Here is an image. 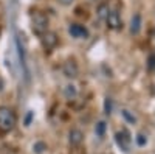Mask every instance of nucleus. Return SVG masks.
<instances>
[{"label": "nucleus", "mask_w": 155, "mask_h": 154, "mask_svg": "<svg viewBox=\"0 0 155 154\" xmlns=\"http://www.w3.org/2000/svg\"><path fill=\"white\" fill-rule=\"evenodd\" d=\"M84 140V134L79 131V129H71L68 132V142L71 146H79Z\"/></svg>", "instance_id": "8"}, {"label": "nucleus", "mask_w": 155, "mask_h": 154, "mask_svg": "<svg viewBox=\"0 0 155 154\" xmlns=\"http://www.w3.org/2000/svg\"><path fill=\"white\" fill-rule=\"evenodd\" d=\"M62 72L67 78H76L78 73H79V67L74 59H68L67 62H64V67H62Z\"/></svg>", "instance_id": "5"}, {"label": "nucleus", "mask_w": 155, "mask_h": 154, "mask_svg": "<svg viewBox=\"0 0 155 154\" xmlns=\"http://www.w3.org/2000/svg\"><path fill=\"white\" fill-rule=\"evenodd\" d=\"M68 33L73 37H76V39H85V37H88V30L84 25H79V23H71L68 28Z\"/></svg>", "instance_id": "7"}, {"label": "nucleus", "mask_w": 155, "mask_h": 154, "mask_svg": "<svg viewBox=\"0 0 155 154\" xmlns=\"http://www.w3.org/2000/svg\"><path fill=\"white\" fill-rule=\"evenodd\" d=\"M64 95H65V98H68V100L76 98V95H78V89H76V86H74V84H67L65 89H64Z\"/></svg>", "instance_id": "10"}, {"label": "nucleus", "mask_w": 155, "mask_h": 154, "mask_svg": "<svg viewBox=\"0 0 155 154\" xmlns=\"http://www.w3.org/2000/svg\"><path fill=\"white\" fill-rule=\"evenodd\" d=\"M147 69H149L150 72L155 70V55H150V56H149V59H147Z\"/></svg>", "instance_id": "17"}, {"label": "nucleus", "mask_w": 155, "mask_h": 154, "mask_svg": "<svg viewBox=\"0 0 155 154\" xmlns=\"http://www.w3.org/2000/svg\"><path fill=\"white\" fill-rule=\"evenodd\" d=\"M58 2H59L61 5H65V6H68V5H71V3H73V0H58Z\"/></svg>", "instance_id": "19"}, {"label": "nucleus", "mask_w": 155, "mask_h": 154, "mask_svg": "<svg viewBox=\"0 0 155 154\" xmlns=\"http://www.w3.org/2000/svg\"><path fill=\"white\" fill-rule=\"evenodd\" d=\"M33 115H34V114L30 111V112H28V115H27V118H25V126H30V123H31V118H33Z\"/></svg>", "instance_id": "18"}, {"label": "nucleus", "mask_w": 155, "mask_h": 154, "mask_svg": "<svg viewBox=\"0 0 155 154\" xmlns=\"http://www.w3.org/2000/svg\"><path fill=\"white\" fill-rule=\"evenodd\" d=\"M42 45L45 50H53L58 45V36L53 31H45L42 34Z\"/></svg>", "instance_id": "6"}, {"label": "nucleus", "mask_w": 155, "mask_h": 154, "mask_svg": "<svg viewBox=\"0 0 155 154\" xmlns=\"http://www.w3.org/2000/svg\"><path fill=\"white\" fill-rule=\"evenodd\" d=\"M47 27H48V19L42 14V12H34L31 16V28L36 34H44L47 31Z\"/></svg>", "instance_id": "2"}, {"label": "nucleus", "mask_w": 155, "mask_h": 154, "mask_svg": "<svg viewBox=\"0 0 155 154\" xmlns=\"http://www.w3.org/2000/svg\"><path fill=\"white\" fill-rule=\"evenodd\" d=\"M135 142H137L138 146H146V145H147V135L143 134V132H140V134L135 137Z\"/></svg>", "instance_id": "15"}, {"label": "nucleus", "mask_w": 155, "mask_h": 154, "mask_svg": "<svg viewBox=\"0 0 155 154\" xmlns=\"http://www.w3.org/2000/svg\"><path fill=\"white\" fill-rule=\"evenodd\" d=\"M121 115L124 117V120L127 121V123H130V125H135L137 123V117L130 112V111H127V109H123L121 111Z\"/></svg>", "instance_id": "12"}, {"label": "nucleus", "mask_w": 155, "mask_h": 154, "mask_svg": "<svg viewBox=\"0 0 155 154\" xmlns=\"http://www.w3.org/2000/svg\"><path fill=\"white\" fill-rule=\"evenodd\" d=\"M115 142L116 145H118L124 152H129L130 151V142H132V139H130V134H129L126 129H121L115 134Z\"/></svg>", "instance_id": "3"}, {"label": "nucleus", "mask_w": 155, "mask_h": 154, "mask_svg": "<svg viewBox=\"0 0 155 154\" xmlns=\"http://www.w3.org/2000/svg\"><path fill=\"white\" fill-rule=\"evenodd\" d=\"M106 22H107V27L110 30H120L123 27V19L120 16L118 11H109V14L106 16Z\"/></svg>", "instance_id": "4"}, {"label": "nucleus", "mask_w": 155, "mask_h": 154, "mask_svg": "<svg viewBox=\"0 0 155 154\" xmlns=\"http://www.w3.org/2000/svg\"><path fill=\"white\" fill-rule=\"evenodd\" d=\"M45 149H47V143H45V142H36V143L33 145V151H34L36 154H44Z\"/></svg>", "instance_id": "13"}, {"label": "nucleus", "mask_w": 155, "mask_h": 154, "mask_svg": "<svg viewBox=\"0 0 155 154\" xmlns=\"http://www.w3.org/2000/svg\"><path fill=\"white\" fill-rule=\"evenodd\" d=\"M112 108H113L112 100H110V98H106V101H104V111H106V114H107V115H110V114H112Z\"/></svg>", "instance_id": "16"}, {"label": "nucleus", "mask_w": 155, "mask_h": 154, "mask_svg": "<svg viewBox=\"0 0 155 154\" xmlns=\"http://www.w3.org/2000/svg\"><path fill=\"white\" fill-rule=\"evenodd\" d=\"M17 123L16 114L8 106H0V131L2 132H9L14 129Z\"/></svg>", "instance_id": "1"}, {"label": "nucleus", "mask_w": 155, "mask_h": 154, "mask_svg": "<svg viewBox=\"0 0 155 154\" xmlns=\"http://www.w3.org/2000/svg\"><path fill=\"white\" fill-rule=\"evenodd\" d=\"M109 5H106V3H102V5H99L98 6V16L101 17V19H106V16L109 14Z\"/></svg>", "instance_id": "14"}, {"label": "nucleus", "mask_w": 155, "mask_h": 154, "mask_svg": "<svg viewBox=\"0 0 155 154\" xmlns=\"http://www.w3.org/2000/svg\"><path fill=\"white\" fill-rule=\"evenodd\" d=\"M106 129H107V125H106V121H104V120L98 121V123H96V126H95V134H96V137L102 139V137L106 135Z\"/></svg>", "instance_id": "11"}, {"label": "nucleus", "mask_w": 155, "mask_h": 154, "mask_svg": "<svg viewBox=\"0 0 155 154\" xmlns=\"http://www.w3.org/2000/svg\"><path fill=\"white\" fill-rule=\"evenodd\" d=\"M141 25H143V20H141V16L140 14H135L130 20V33L132 34H138L140 30H141Z\"/></svg>", "instance_id": "9"}]
</instances>
